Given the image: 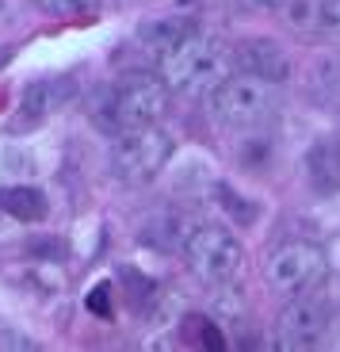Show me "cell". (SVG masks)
Returning <instances> with one entry per match:
<instances>
[{"instance_id":"obj_10","label":"cell","mask_w":340,"mask_h":352,"mask_svg":"<svg viewBox=\"0 0 340 352\" xmlns=\"http://www.w3.org/2000/svg\"><path fill=\"white\" fill-rule=\"evenodd\" d=\"M302 176L314 195H340V131L321 134V138L306 150Z\"/></svg>"},{"instance_id":"obj_7","label":"cell","mask_w":340,"mask_h":352,"mask_svg":"<svg viewBox=\"0 0 340 352\" xmlns=\"http://www.w3.org/2000/svg\"><path fill=\"white\" fill-rule=\"evenodd\" d=\"M172 157V138L161 131L157 123L141 126V131H131V134H119L111 146V176L119 184H149L161 168L168 165Z\"/></svg>"},{"instance_id":"obj_16","label":"cell","mask_w":340,"mask_h":352,"mask_svg":"<svg viewBox=\"0 0 340 352\" xmlns=\"http://www.w3.org/2000/svg\"><path fill=\"white\" fill-rule=\"evenodd\" d=\"M12 58H16V46H0V69H4Z\"/></svg>"},{"instance_id":"obj_15","label":"cell","mask_w":340,"mask_h":352,"mask_svg":"<svg viewBox=\"0 0 340 352\" xmlns=\"http://www.w3.org/2000/svg\"><path fill=\"white\" fill-rule=\"evenodd\" d=\"M43 12L50 16H61V19H73V16H92L100 8V0H35Z\"/></svg>"},{"instance_id":"obj_6","label":"cell","mask_w":340,"mask_h":352,"mask_svg":"<svg viewBox=\"0 0 340 352\" xmlns=\"http://www.w3.org/2000/svg\"><path fill=\"white\" fill-rule=\"evenodd\" d=\"M329 276V256L317 241H306V238H295V241H283L268 253L264 261V280H268L271 291L280 295H298V291H310L317 283H325Z\"/></svg>"},{"instance_id":"obj_18","label":"cell","mask_w":340,"mask_h":352,"mask_svg":"<svg viewBox=\"0 0 340 352\" xmlns=\"http://www.w3.org/2000/svg\"><path fill=\"white\" fill-rule=\"evenodd\" d=\"M0 16H4V0H0Z\"/></svg>"},{"instance_id":"obj_4","label":"cell","mask_w":340,"mask_h":352,"mask_svg":"<svg viewBox=\"0 0 340 352\" xmlns=\"http://www.w3.org/2000/svg\"><path fill=\"white\" fill-rule=\"evenodd\" d=\"M183 261L199 283L226 287L245 268V245L234 230L218 226V222H203L192 234H183Z\"/></svg>"},{"instance_id":"obj_3","label":"cell","mask_w":340,"mask_h":352,"mask_svg":"<svg viewBox=\"0 0 340 352\" xmlns=\"http://www.w3.org/2000/svg\"><path fill=\"white\" fill-rule=\"evenodd\" d=\"M283 107V85L260 80L253 73H229L214 92H210V111L226 131L253 134L275 119Z\"/></svg>"},{"instance_id":"obj_13","label":"cell","mask_w":340,"mask_h":352,"mask_svg":"<svg viewBox=\"0 0 340 352\" xmlns=\"http://www.w3.org/2000/svg\"><path fill=\"white\" fill-rule=\"evenodd\" d=\"M302 92L321 107H340V54L321 50L302 65Z\"/></svg>"},{"instance_id":"obj_17","label":"cell","mask_w":340,"mask_h":352,"mask_svg":"<svg viewBox=\"0 0 340 352\" xmlns=\"http://www.w3.org/2000/svg\"><path fill=\"white\" fill-rule=\"evenodd\" d=\"M249 4H253V8H280L283 0H249Z\"/></svg>"},{"instance_id":"obj_5","label":"cell","mask_w":340,"mask_h":352,"mask_svg":"<svg viewBox=\"0 0 340 352\" xmlns=\"http://www.w3.org/2000/svg\"><path fill=\"white\" fill-rule=\"evenodd\" d=\"M332 310H337V302H332V295H329L325 283L291 295V302L280 314V326H275V349H283V352L314 349V344L329 333Z\"/></svg>"},{"instance_id":"obj_2","label":"cell","mask_w":340,"mask_h":352,"mask_svg":"<svg viewBox=\"0 0 340 352\" xmlns=\"http://www.w3.org/2000/svg\"><path fill=\"white\" fill-rule=\"evenodd\" d=\"M161 85L180 96H210L234 69V54L218 35L192 27L172 50L157 62Z\"/></svg>"},{"instance_id":"obj_11","label":"cell","mask_w":340,"mask_h":352,"mask_svg":"<svg viewBox=\"0 0 340 352\" xmlns=\"http://www.w3.org/2000/svg\"><path fill=\"white\" fill-rule=\"evenodd\" d=\"M192 27H195L192 19H153V23H141L131 35V46H126V50L138 54L141 65H157Z\"/></svg>"},{"instance_id":"obj_12","label":"cell","mask_w":340,"mask_h":352,"mask_svg":"<svg viewBox=\"0 0 340 352\" xmlns=\"http://www.w3.org/2000/svg\"><path fill=\"white\" fill-rule=\"evenodd\" d=\"M287 23L317 38H340V0H283Z\"/></svg>"},{"instance_id":"obj_8","label":"cell","mask_w":340,"mask_h":352,"mask_svg":"<svg viewBox=\"0 0 340 352\" xmlns=\"http://www.w3.org/2000/svg\"><path fill=\"white\" fill-rule=\"evenodd\" d=\"M234 54L237 73H253L260 80H271V85H287L291 80V58L280 43L271 38H245V43L229 46Z\"/></svg>"},{"instance_id":"obj_14","label":"cell","mask_w":340,"mask_h":352,"mask_svg":"<svg viewBox=\"0 0 340 352\" xmlns=\"http://www.w3.org/2000/svg\"><path fill=\"white\" fill-rule=\"evenodd\" d=\"M0 211L19 222H43L50 214V203L38 188H0Z\"/></svg>"},{"instance_id":"obj_9","label":"cell","mask_w":340,"mask_h":352,"mask_svg":"<svg viewBox=\"0 0 340 352\" xmlns=\"http://www.w3.org/2000/svg\"><path fill=\"white\" fill-rule=\"evenodd\" d=\"M73 92H77V85H73V77H54V80H35V85L23 92V100H19V111H16V131H31V126L46 123L54 111H61V107L73 100Z\"/></svg>"},{"instance_id":"obj_1","label":"cell","mask_w":340,"mask_h":352,"mask_svg":"<svg viewBox=\"0 0 340 352\" xmlns=\"http://www.w3.org/2000/svg\"><path fill=\"white\" fill-rule=\"evenodd\" d=\"M168 104V88L149 73H126L111 85L96 88V96L88 100V119L100 134L119 138V134L141 131L157 123Z\"/></svg>"}]
</instances>
